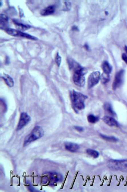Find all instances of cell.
<instances>
[{
  "mask_svg": "<svg viewBox=\"0 0 127 192\" xmlns=\"http://www.w3.org/2000/svg\"><path fill=\"white\" fill-rule=\"evenodd\" d=\"M71 97L72 105L76 112L85 109V101L87 98V96L73 90Z\"/></svg>",
  "mask_w": 127,
  "mask_h": 192,
  "instance_id": "6da1fadb",
  "label": "cell"
},
{
  "mask_svg": "<svg viewBox=\"0 0 127 192\" xmlns=\"http://www.w3.org/2000/svg\"><path fill=\"white\" fill-rule=\"evenodd\" d=\"M44 135V131L42 128L39 126H36L31 132L25 137L24 141V147H26L31 143L41 138Z\"/></svg>",
  "mask_w": 127,
  "mask_h": 192,
  "instance_id": "7a4b0ae2",
  "label": "cell"
},
{
  "mask_svg": "<svg viewBox=\"0 0 127 192\" xmlns=\"http://www.w3.org/2000/svg\"><path fill=\"white\" fill-rule=\"evenodd\" d=\"M74 71V74L73 75V80L74 83L78 87L84 86L85 85V82L84 75L87 72L86 68L82 67L80 65Z\"/></svg>",
  "mask_w": 127,
  "mask_h": 192,
  "instance_id": "3957f363",
  "label": "cell"
},
{
  "mask_svg": "<svg viewBox=\"0 0 127 192\" xmlns=\"http://www.w3.org/2000/svg\"><path fill=\"white\" fill-rule=\"evenodd\" d=\"M107 166L112 170L127 172V159L110 160L108 162Z\"/></svg>",
  "mask_w": 127,
  "mask_h": 192,
  "instance_id": "277c9868",
  "label": "cell"
},
{
  "mask_svg": "<svg viewBox=\"0 0 127 192\" xmlns=\"http://www.w3.org/2000/svg\"><path fill=\"white\" fill-rule=\"evenodd\" d=\"M6 32L9 34V35L13 36L15 37H20L25 38L33 40H37L38 39L33 36L30 35L28 34L25 33L22 31H20L18 30L13 29L11 28H5Z\"/></svg>",
  "mask_w": 127,
  "mask_h": 192,
  "instance_id": "5b68a950",
  "label": "cell"
},
{
  "mask_svg": "<svg viewBox=\"0 0 127 192\" xmlns=\"http://www.w3.org/2000/svg\"><path fill=\"white\" fill-rule=\"evenodd\" d=\"M31 120V118L27 113L23 112L20 115V120L17 126L16 130L17 131L21 130L25 126L27 125Z\"/></svg>",
  "mask_w": 127,
  "mask_h": 192,
  "instance_id": "8992f818",
  "label": "cell"
},
{
  "mask_svg": "<svg viewBox=\"0 0 127 192\" xmlns=\"http://www.w3.org/2000/svg\"><path fill=\"white\" fill-rule=\"evenodd\" d=\"M100 78V73L99 71H95L91 73L88 78V89H91L98 84Z\"/></svg>",
  "mask_w": 127,
  "mask_h": 192,
  "instance_id": "52a82bcc",
  "label": "cell"
},
{
  "mask_svg": "<svg viewBox=\"0 0 127 192\" xmlns=\"http://www.w3.org/2000/svg\"><path fill=\"white\" fill-rule=\"evenodd\" d=\"M124 72V70H120L116 74L112 85V88L114 90L119 88L122 84L123 82Z\"/></svg>",
  "mask_w": 127,
  "mask_h": 192,
  "instance_id": "ba28073f",
  "label": "cell"
},
{
  "mask_svg": "<svg viewBox=\"0 0 127 192\" xmlns=\"http://www.w3.org/2000/svg\"><path fill=\"white\" fill-rule=\"evenodd\" d=\"M50 177L51 185H55V183L61 182L63 180V177L62 174L56 172H49L48 173Z\"/></svg>",
  "mask_w": 127,
  "mask_h": 192,
  "instance_id": "9c48e42d",
  "label": "cell"
},
{
  "mask_svg": "<svg viewBox=\"0 0 127 192\" xmlns=\"http://www.w3.org/2000/svg\"><path fill=\"white\" fill-rule=\"evenodd\" d=\"M64 147L66 150L72 153H76L80 149V146L78 144L68 142L65 143Z\"/></svg>",
  "mask_w": 127,
  "mask_h": 192,
  "instance_id": "30bf717a",
  "label": "cell"
},
{
  "mask_svg": "<svg viewBox=\"0 0 127 192\" xmlns=\"http://www.w3.org/2000/svg\"><path fill=\"white\" fill-rule=\"evenodd\" d=\"M102 119L104 122H105L106 124L110 126H119V124L117 121L111 116H104Z\"/></svg>",
  "mask_w": 127,
  "mask_h": 192,
  "instance_id": "8fae6325",
  "label": "cell"
},
{
  "mask_svg": "<svg viewBox=\"0 0 127 192\" xmlns=\"http://www.w3.org/2000/svg\"><path fill=\"white\" fill-rule=\"evenodd\" d=\"M55 10V6L54 5H50L48 6L47 7L43 9L41 12V15L42 16H47L51 15L54 13Z\"/></svg>",
  "mask_w": 127,
  "mask_h": 192,
  "instance_id": "7c38bea8",
  "label": "cell"
},
{
  "mask_svg": "<svg viewBox=\"0 0 127 192\" xmlns=\"http://www.w3.org/2000/svg\"><path fill=\"white\" fill-rule=\"evenodd\" d=\"M4 81L9 87H12L14 85V81L13 79L7 74H4L1 76Z\"/></svg>",
  "mask_w": 127,
  "mask_h": 192,
  "instance_id": "4fadbf2b",
  "label": "cell"
},
{
  "mask_svg": "<svg viewBox=\"0 0 127 192\" xmlns=\"http://www.w3.org/2000/svg\"><path fill=\"white\" fill-rule=\"evenodd\" d=\"M13 21L16 25V26H17V28H18V30H20V31H25L31 28V26L29 25L24 24L21 22H18L17 20H14Z\"/></svg>",
  "mask_w": 127,
  "mask_h": 192,
  "instance_id": "5bb4252c",
  "label": "cell"
},
{
  "mask_svg": "<svg viewBox=\"0 0 127 192\" xmlns=\"http://www.w3.org/2000/svg\"><path fill=\"white\" fill-rule=\"evenodd\" d=\"M102 67L103 69L104 72L106 74H109L112 70V67L107 61L104 62Z\"/></svg>",
  "mask_w": 127,
  "mask_h": 192,
  "instance_id": "9a60e30c",
  "label": "cell"
},
{
  "mask_svg": "<svg viewBox=\"0 0 127 192\" xmlns=\"http://www.w3.org/2000/svg\"><path fill=\"white\" fill-rule=\"evenodd\" d=\"M104 108L106 112H107L110 115H111L112 116H115L116 113L114 111L111 105L109 103H106L104 104Z\"/></svg>",
  "mask_w": 127,
  "mask_h": 192,
  "instance_id": "2e32d148",
  "label": "cell"
},
{
  "mask_svg": "<svg viewBox=\"0 0 127 192\" xmlns=\"http://www.w3.org/2000/svg\"><path fill=\"white\" fill-rule=\"evenodd\" d=\"M100 137L102 138L104 140L108 141L111 142H116L119 141L118 139L114 137L108 136L102 134H100Z\"/></svg>",
  "mask_w": 127,
  "mask_h": 192,
  "instance_id": "e0dca14e",
  "label": "cell"
},
{
  "mask_svg": "<svg viewBox=\"0 0 127 192\" xmlns=\"http://www.w3.org/2000/svg\"><path fill=\"white\" fill-rule=\"evenodd\" d=\"M86 152L88 155H90L94 158H98L99 156V153L95 150L91 149H88L86 150Z\"/></svg>",
  "mask_w": 127,
  "mask_h": 192,
  "instance_id": "ac0fdd59",
  "label": "cell"
},
{
  "mask_svg": "<svg viewBox=\"0 0 127 192\" xmlns=\"http://www.w3.org/2000/svg\"><path fill=\"white\" fill-rule=\"evenodd\" d=\"M87 120L88 122L91 123H95L98 122L99 120V118L98 116L92 115H89L87 116Z\"/></svg>",
  "mask_w": 127,
  "mask_h": 192,
  "instance_id": "d6986e66",
  "label": "cell"
},
{
  "mask_svg": "<svg viewBox=\"0 0 127 192\" xmlns=\"http://www.w3.org/2000/svg\"><path fill=\"white\" fill-rule=\"evenodd\" d=\"M100 80L102 84H106L110 80L109 74L103 72L100 76Z\"/></svg>",
  "mask_w": 127,
  "mask_h": 192,
  "instance_id": "ffe728a7",
  "label": "cell"
},
{
  "mask_svg": "<svg viewBox=\"0 0 127 192\" xmlns=\"http://www.w3.org/2000/svg\"><path fill=\"white\" fill-rule=\"evenodd\" d=\"M9 18L6 15L4 14H1V24L3 26H5L7 25Z\"/></svg>",
  "mask_w": 127,
  "mask_h": 192,
  "instance_id": "44dd1931",
  "label": "cell"
},
{
  "mask_svg": "<svg viewBox=\"0 0 127 192\" xmlns=\"http://www.w3.org/2000/svg\"><path fill=\"white\" fill-rule=\"evenodd\" d=\"M55 61L58 67H60L61 63V57L59 55V53H58L57 54L56 57L55 58Z\"/></svg>",
  "mask_w": 127,
  "mask_h": 192,
  "instance_id": "7402d4cb",
  "label": "cell"
},
{
  "mask_svg": "<svg viewBox=\"0 0 127 192\" xmlns=\"http://www.w3.org/2000/svg\"><path fill=\"white\" fill-rule=\"evenodd\" d=\"M65 5V8L64 10L65 11H69L71 8V3L70 2L68 1H66L64 2Z\"/></svg>",
  "mask_w": 127,
  "mask_h": 192,
  "instance_id": "603a6c76",
  "label": "cell"
},
{
  "mask_svg": "<svg viewBox=\"0 0 127 192\" xmlns=\"http://www.w3.org/2000/svg\"><path fill=\"white\" fill-rule=\"evenodd\" d=\"M74 128L75 129H76V130H77V131L80 132L84 131V128L81 127V126H74Z\"/></svg>",
  "mask_w": 127,
  "mask_h": 192,
  "instance_id": "cb8c5ba5",
  "label": "cell"
},
{
  "mask_svg": "<svg viewBox=\"0 0 127 192\" xmlns=\"http://www.w3.org/2000/svg\"><path fill=\"white\" fill-rule=\"evenodd\" d=\"M28 189L29 190V191H30L31 192L39 191L37 189L35 188L34 187H33V186H32L31 185L29 186V188H28Z\"/></svg>",
  "mask_w": 127,
  "mask_h": 192,
  "instance_id": "d4e9b609",
  "label": "cell"
},
{
  "mask_svg": "<svg viewBox=\"0 0 127 192\" xmlns=\"http://www.w3.org/2000/svg\"><path fill=\"white\" fill-rule=\"evenodd\" d=\"M122 59L127 64V56L126 54L123 53L122 55Z\"/></svg>",
  "mask_w": 127,
  "mask_h": 192,
  "instance_id": "484cf974",
  "label": "cell"
},
{
  "mask_svg": "<svg viewBox=\"0 0 127 192\" xmlns=\"http://www.w3.org/2000/svg\"><path fill=\"white\" fill-rule=\"evenodd\" d=\"M72 30H76V31H78V30H79L78 27L76 26H73V27H72Z\"/></svg>",
  "mask_w": 127,
  "mask_h": 192,
  "instance_id": "4316f807",
  "label": "cell"
},
{
  "mask_svg": "<svg viewBox=\"0 0 127 192\" xmlns=\"http://www.w3.org/2000/svg\"><path fill=\"white\" fill-rule=\"evenodd\" d=\"M84 47H85L86 50H88V51L89 50V46H88V45L87 44L84 45Z\"/></svg>",
  "mask_w": 127,
  "mask_h": 192,
  "instance_id": "83f0119b",
  "label": "cell"
},
{
  "mask_svg": "<svg viewBox=\"0 0 127 192\" xmlns=\"http://www.w3.org/2000/svg\"><path fill=\"white\" fill-rule=\"evenodd\" d=\"M6 59H7V60H6V64H9V62H10V61H9L10 60H9V57H7V58H6Z\"/></svg>",
  "mask_w": 127,
  "mask_h": 192,
  "instance_id": "f1b7e54d",
  "label": "cell"
},
{
  "mask_svg": "<svg viewBox=\"0 0 127 192\" xmlns=\"http://www.w3.org/2000/svg\"><path fill=\"white\" fill-rule=\"evenodd\" d=\"M125 50L126 53L127 54V46H126L125 47Z\"/></svg>",
  "mask_w": 127,
  "mask_h": 192,
  "instance_id": "f546056e",
  "label": "cell"
}]
</instances>
